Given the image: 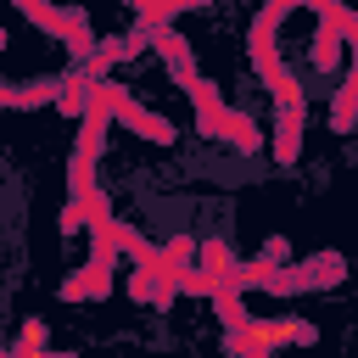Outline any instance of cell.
Listing matches in <instances>:
<instances>
[{
	"label": "cell",
	"instance_id": "obj_1",
	"mask_svg": "<svg viewBox=\"0 0 358 358\" xmlns=\"http://www.w3.org/2000/svg\"><path fill=\"white\" fill-rule=\"evenodd\" d=\"M341 280H347V263H341V252H319V257L296 263L291 274H285V268H274L263 285H268V291H313V285H341Z\"/></svg>",
	"mask_w": 358,
	"mask_h": 358
},
{
	"label": "cell",
	"instance_id": "obj_2",
	"mask_svg": "<svg viewBox=\"0 0 358 358\" xmlns=\"http://www.w3.org/2000/svg\"><path fill=\"white\" fill-rule=\"evenodd\" d=\"M95 95L106 101V112H112L117 123H129V129H140L145 140H157V145H168V140H173V123H162L157 112H145V106H134V101H129V95L117 90V84H95Z\"/></svg>",
	"mask_w": 358,
	"mask_h": 358
},
{
	"label": "cell",
	"instance_id": "obj_3",
	"mask_svg": "<svg viewBox=\"0 0 358 358\" xmlns=\"http://www.w3.org/2000/svg\"><path fill=\"white\" fill-rule=\"evenodd\" d=\"M319 330L313 324H302V319H246V330H241V341H252V347H263V352H274V347H285V341H313Z\"/></svg>",
	"mask_w": 358,
	"mask_h": 358
},
{
	"label": "cell",
	"instance_id": "obj_4",
	"mask_svg": "<svg viewBox=\"0 0 358 358\" xmlns=\"http://www.w3.org/2000/svg\"><path fill=\"white\" fill-rule=\"evenodd\" d=\"M308 56H313L319 73H336V62H341V11H336V6H324V28H319V39L308 45Z\"/></svg>",
	"mask_w": 358,
	"mask_h": 358
},
{
	"label": "cell",
	"instance_id": "obj_5",
	"mask_svg": "<svg viewBox=\"0 0 358 358\" xmlns=\"http://www.w3.org/2000/svg\"><path fill=\"white\" fill-rule=\"evenodd\" d=\"M157 50H162V62H168V73H173V78H179L185 90H190V84L201 78V73H196V56H190V45H185L179 34H157Z\"/></svg>",
	"mask_w": 358,
	"mask_h": 358
},
{
	"label": "cell",
	"instance_id": "obj_6",
	"mask_svg": "<svg viewBox=\"0 0 358 358\" xmlns=\"http://www.w3.org/2000/svg\"><path fill=\"white\" fill-rule=\"evenodd\" d=\"M218 134H229V145H235V151H246V157H252V151H263V129H257L246 112H229V106H224Z\"/></svg>",
	"mask_w": 358,
	"mask_h": 358
},
{
	"label": "cell",
	"instance_id": "obj_7",
	"mask_svg": "<svg viewBox=\"0 0 358 358\" xmlns=\"http://www.w3.org/2000/svg\"><path fill=\"white\" fill-rule=\"evenodd\" d=\"M196 257H201V274H207V280H218V285L235 274V252H229L224 241H196Z\"/></svg>",
	"mask_w": 358,
	"mask_h": 358
},
{
	"label": "cell",
	"instance_id": "obj_8",
	"mask_svg": "<svg viewBox=\"0 0 358 358\" xmlns=\"http://www.w3.org/2000/svg\"><path fill=\"white\" fill-rule=\"evenodd\" d=\"M352 117H358V67L341 78V90H336V106H330V123H336L341 134L352 129Z\"/></svg>",
	"mask_w": 358,
	"mask_h": 358
},
{
	"label": "cell",
	"instance_id": "obj_9",
	"mask_svg": "<svg viewBox=\"0 0 358 358\" xmlns=\"http://www.w3.org/2000/svg\"><path fill=\"white\" fill-rule=\"evenodd\" d=\"M213 308H218V319L229 324V336H241V330H246V319H252V313L241 308V291H229V285H218V291H213Z\"/></svg>",
	"mask_w": 358,
	"mask_h": 358
},
{
	"label": "cell",
	"instance_id": "obj_10",
	"mask_svg": "<svg viewBox=\"0 0 358 358\" xmlns=\"http://www.w3.org/2000/svg\"><path fill=\"white\" fill-rule=\"evenodd\" d=\"M296 134H302V117L296 112H280V129H274V157L280 162H296V145H302Z\"/></svg>",
	"mask_w": 358,
	"mask_h": 358
},
{
	"label": "cell",
	"instance_id": "obj_11",
	"mask_svg": "<svg viewBox=\"0 0 358 358\" xmlns=\"http://www.w3.org/2000/svg\"><path fill=\"white\" fill-rule=\"evenodd\" d=\"M39 347H45V324H39V319H28V324H22V336H17V352H39Z\"/></svg>",
	"mask_w": 358,
	"mask_h": 358
},
{
	"label": "cell",
	"instance_id": "obj_12",
	"mask_svg": "<svg viewBox=\"0 0 358 358\" xmlns=\"http://www.w3.org/2000/svg\"><path fill=\"white\" fill-rule=\"evenodd\" d=\"M235 341V358H274V352H263V347H252V341H241V336H229Z\"/></svg>",
	"mask_w": 358,
	"mask_h": 358
},
{
	"label": "cell",
	"instance_id": "obj_13",
	"mask_svg": "<svg viewBox=\"0 0 358 358\" xmlns=\"http://www.w3.org/2000/svg\"><path fill=\"white\" fill-rule=\"evenodd\" d=\"M0 45H6V28H0Z\"/></svg>",
	"mask_w": 358,
	"mask_h": 358
}]
</instances>
